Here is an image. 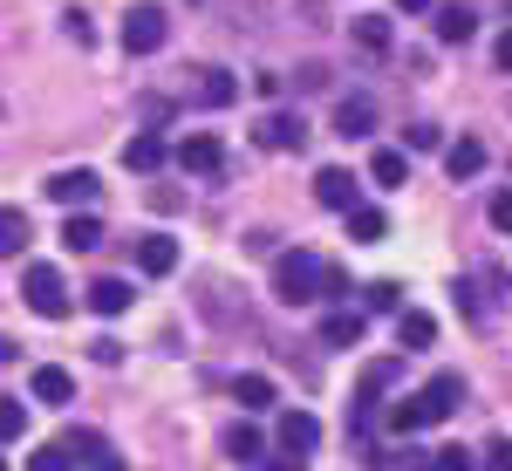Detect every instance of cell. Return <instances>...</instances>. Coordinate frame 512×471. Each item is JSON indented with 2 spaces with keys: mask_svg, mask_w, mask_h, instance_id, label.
Returning a JSON list of instances; mask_svg holds the SVG:
<instances>
[{
  "mask_svg": "<svg viewBox=\"0 0 512 471\" xmlns=\"http://www.w3.org/2000/svg\"><path fill=\"white\" fill-rule=\"evenodd\" d=\"M321 280H328V267H321L308 246H294V253H280V260H274V301L308 308V301H321V294H315Z\"/></svg>",
  "mask_w": 512,
  "mask_h": 471,
  "instance_id": "cell-1",
  "label": "cell"
},
{
  "mask_svg": "<svg viewBox=\"0 0 512 471\" xmlns=\"http://www.w3.org/2000/svg\"><path fill=\"white\" fill-rule=\"evenodd\" d=\"M21 301H28L41 321H62V314H69V280L55 274L48 260H35V267L21 274Z\"/></svg>",
  "mask_w": 512,
  "mask_h": 471,
  "instance_id": "cell-2",
  "label": "cell"
},
{
  "mask_svg": "<svg viewBox=\"0 0 512 471\" xmlns=\"http://www.w3.org/2000/svg\"><path fill=\"white\" fill-rule=\"evenodd\" d=\"M164 35H171V14H164V7H130V14H123V48H130V55H158Z\"/></svg>",
  "mask_w": 512,
  "mask_h": 471,
  "instance_id": "cell-3",
  "label": "cell"
},
{
  "mask_svg": "<svg viewBox=\"0 0 512 471\" xmlns=\"http://www.w3.org/2000/svg\"><path fill=\"white\" fill-rule=\"evenodd\" d=\"M315 444H321V417L315 410H280L274 451H287V458H315Z\"/></svg>",
  "mask_w": 512,
  "mask_h": 471,
  "instance_id": "cell-4",
  "label": "cell"
},
{
  "mask_svg": "<svg viewBox=\"0 0 512 471\" xmlns=\"http://www.w3.org/2000/svg\"><path fill=\"white\" fill-rule=\"evenodd\" d=\"M417 403H424V417H431V424H444V417L465 403V376H451V369H444V376H431V383L417 390Z\"/></svg>",
  "mask_w": 512,
  "mask_h": 471,
  "instance_id": "cell-5",
  "label": "cell"
},
{
  "mask_svg": "<svg viewBox=\"0 0 512 471\" xmlns=\"http://www.w3.org/2000/svg\"><path fill=\"white\" fill-rule=\"evenodd\" d=\"M315 198L328 205V212H355V205H362V198H355V171L321 164V171H315Z\"/></svg>",
  "mask_w": 512,
  "mask_h": 471,
  "instance_id": "cell-6",
  "label": "cell"
},
{
  "mask_svg": "<svg viewBox=\"0 0 512 471\" xmlns=\"http://www.w3.org/2000/svg\"><path fill=\"white\" fill-rule=\"evenodd\" d=\"M253 144H260V151H301V144H308V123L280 110V117H267L260 130H253Z\"/></svg>",
  "mask_w": 512,
  "mask_h": 471,
  "instance_id": "cell-7",
  "label": "cell"
},
{
  "mask_svg": "<svg viewBox=\"0 0 512 471\" xmlns=\"http://www.w3.org/2000/svg\"><path fill=\"white\" fill-rule=\"evenodd\" d=\"M96 192H103L96 171H55V178H48V198H55V205H96Z\"/></svg>",
  "mask_w": 512,
  "mask_h": 471,
  "instance_id": "cell-8",
  "label": "cell"
},
{
  "mask_svg": "<svg viewBox=\"0 0 512 471\" xmlns=\"http://www.w3.org/2000/svg\"><path fill=\"white\" fill-rule=\"evenodd\" d=\"M376 130V103L369 96H342L335 103V137H369Z\"/></svg>",
  "mask_w": 512,
  "mask_h": 471,
  "instance_id": "cell-9",
  "label": "cell"
},
{
  "mask_svg": "<svg viewBox=\"0 0 512 471\" xmlns=\"http://www.w3.org/2000/svg\"><path fill=\"white\" fill-rule=\"evenodd\" d=\"M28 239H35L28 212H21V205H0V260H21V253H28Z\"/></svg>",
  "mask_w": 512,
  "mask_h": 471,
  "instance_id": "cell-10",
  "label": "cell"
},
{
  "mask_svg": "<svg viewBox=\"0 0 512 471\" xmlns=\"http://www.w3.org/2000/svg\"><path fill=\"white\" fill-rule=\"evenodd\" d=\"M178 164H185L192 178H205V171H219V137H212V130H192V137L178 144Z\"/></svg>",
  "mask_w": 512,
  "mask_h": 471,
  "instance_id": "cell-11",
  "label": "cell"
},
{
  "mask_svg": "<svg viewBox=\"0 0 512 471\" xmlns=\"http://www.w3.org/2000/svg\"><path fill=\"white\" fill-rule=\"evenodd\" d=\"M198 103H205V110H233L239 103L233 69H198Z\"/></svg>",
  "mask_w": 512,
  "mask_h": 471,
  "instance_id": "cell-12",
  "label": "cell"
},
{
  "mask_svg": "<svg viewBox=\"0 0 512 471\" xmlns=\"http://www.w3.org/2000/svg\"><path fill=\"white\" fill-rule=\"evenodd\" d=\"M137 267H144L151 280H158V274H171V267H178V239L144 233V239H137Z\"/></svg>",
  "mask_w": 512,
  "mask_h": 471,
  "instance_id": "cell-13",
  "label": "cell"
},
{
  "mask_svg": "<svg viewBox=\"0 0 512 471\" xmlns=\"http://www.w3.org/2000/svg\"><path fill=\"white\" fill-rule=\"evenodd\" d=\"M219 444H226V458H239V465H267V437L253 431V424H233Z\"/></svg>",
  "mask_w": 512,
  "mask_h": 471,
  "instance_id": "cell-14",
  "label": "cell"
},
{
  "mask_svg": "<svg viewBox=\"0 0 512 471\" xmlns=\"http://www.w3.org/2000/svg\"><path fill=\"white\" fill-rule=\"evenodd\" d=\"M444 171H451V178H478V171H485V144H478V137L444 144Z\"/></svg>",
  "mask_w": 512,
  "mask_h": 471,
  "instance_id": "cell-15",
  "label": "cell"
},
{
  "mask_svg": "<svg viewBox=\"0 0 512 471\" xmlns=\"http://www.w3.org/2000/svg\"><path fill=\"white\" fill-rule=\"evenodd\" d=\"M164 157H171V151H164L158 130H144V137H130V144H123V164H130V171H158Z\"/></svg>",
  "mask_w": 512,
  "mask_h": 471,
  "instance_id": "cell-16",
  "label": "cell"
},
{
  "mask_svg": "<svg viewBox=\"0 0 512 471\" xmlns=\"http://www.w3.org/2000/svg\"><path fill=\"white\" fill-rule=\"evenodd\" d=\"M62 246H69V253H96V246H103V219H96V212H76V219L62 226Z\"/></svg>",
  "mask_w": 512,
  "mask_h": 471,
  "instance_id": "cell-17",
  "label": "cell"
},
{
  "mask_svg": "<svg viewBox=\"0 0 512 471\" xmlns=\"http://www.w3.org/2000/svg\"><path fill=\"white\" fill-rule=\"evenodd\" d=\"M396 335H403V349H431V342H437V321L424 308H403V314H396Z\"/></svg>",
  "mask_w": 512,
  "mask_h": 471,
  "instance_id": "cell-18",
  "label": "cell"
},
{
  "mask_svg": "<svg viewBox=\"0 0 512 471\" xmlns=\"http://www.w3.org/2000/svg\"><path fill=\"white\" fill-rule=\"evenodd\" d=\"M35 396H41V403H69V396H76V376L55 369V362H41V369H35Z\"/></svg>",
  "mask_w": 512,
  "mask_h": 471,
  "instance_id": "cell-19",
  "label": "cell"
},
{
  "mask_svg": "<svg viewBox=\"0 0 512 471\" xmlns=\"http://www.w3.org/2000/svg\"><path fill=\"white\" fill-rule=\"evenodd\" d=\"M321 342L328 349H362V314H328L321 321Z\"/></svg>",
  "mask_w": 512,
  "mask_h": 471,
  "instance_id": "cell-20",
  "label": "cell"
},
{
  "mask_svg": "<svg viewBox=\"0 0 512 471\" xmlns=\"http://www.w3.org/2000/svg\"><path fill=\"white\" fill-rule=\"evenodd\" d=\"M472 7H458V0H444V7H437V41H472Z\"/></svg>",
  "mask_w": 512,
  "mask_h": 471,
  "instance_id": "cell-21",
  "label": "cell"
},
{
  "mask_svg": "<svg viewBox=\"0 0 512 471\" xmlns=\"http://www.w3.org/2000/svg\"><path fill=\"white\" fill-rule=\"evenodd\" d=\"M383 424H390V437L431 431V417H424V403H417V396H403V403H390V417H383Z\"/></svg>",
  "mask_w": 512,
  "mask_h": 471,
  "instance_id": "cell-22",
  "label": "cell"
},
{
  "mask_svg": "<svg viewBox=\"0 0 512 471\" xmlns=\"http://www.w3.org/2000/svg\"><path fill=\"white\" fill-rule=\"evenodd\" d=\"M89 308L96 314H123L130 308V280H89Z\"/></svg>",
  "mask_w": 512,
  "mask_h": 471,
  "instance_id": "cell-23",
  "label": "cell"
},
{
  "mask_svg": "<svg viewBox=\"0 0 512 471\" xmlns=\"http://www.w3.org/2000/svg\"><path fill=\"white\" fill-rule=\"evenodd\" d=\"M383 233H390V219H383L376 205H355V212H349V239H362V246H376Z\"/></svg>",
  "mask_w": 512,
  "mask_h": 471,
  "instance_id": "cell-24",
  "label": "cell"
},
{
  "mask_svg": "<svg viewBox=\"0 0 512 471\" xmlns=\"http://www.w3.org/2000/svg\"><path fill=\"white\" fill-rule=\"evenodd\" d=\"M233 396L246 410H274V376H233Z\"/></svg>",
  "mask_w": 512,
  "mask_h": 471,
  "instance_id": "cell-25",
  "label": "cell"
},
{
  "mask_svg": "<svg viewBox=\"0 0 512 471\" xmlns=\"http://www.w3.org/2000/svg\"><path fill=\"white\" fill-rule=\"evenodd\" d=\"M349 35H355V48H362V55H383V48H390V21H376V14H362V21H355Z\"/></svg>",
  "mask_w": 512,
  "mask_h": 471,
  "instance_id": "cell-26",
  "label": "cell"
},
{
  "mask_svg": "<svg viewBox=\"0 0 512 471\" xmlns=\"http://www.w3.org/2000/svg\"><path fill=\"white\" fill-rule=\"evenodd\" d=\"M403 287L396 280H376V287H362V314H403V301H396Z\"/></svg>",
  "mask_w": 512,
  "mask_h": 471,
  "instance_id": "cell-27",
  "label": "cell"
},
{
  "mask_svg": "<svg viewBox=\"0 0 512 471\" xmlns=\"http://www.w3.org/2000/svg\"><path fill=\"white\" fill-rule=\"evenodd\" d=\"M369 171H376V185H403V178H410V157H403V151H376V157H369Z\"/></svg>",
  "mask_w": 512,
  "mask_h": 471,
  "instance_id": "cell-28",
  "label": "cell"
},
{
  "mask_svg": "<svg viewBox=\"0 0 512 471\" xmlns=\"http://www.w3.org/2000/svg\"><path fill=\"white\" fill-rule=\"evenodd\" d=\"M14 437H28V403L0 396V444H14Z\"/></svg>",
  "mask_w": 512,
  "mask_h": 471,
  "instance_id": "cell-29",
  "label": "cell"
},
{
  "mask_svg": "<svg viewBox=\"0 0 512 471\" xmlns=\"http://www.w3.org/2000/svg\"><path fill=\"white\" fill-rule=\"evenodd\" d=\"M403 151H444V130L437 123H410L403 130Z\"/></svg>",
  "mask_w": 512,
  "mask_h": 471,
  "instance_id": "cell-30",
  "label": "cell"
},
{
  "mask_svg": "<svg viewBox=\"0 0 512 471\" xmlns=\"http://www.w3.org/2000/svg\"><path fill=\"white\" fill-rule=\"evenodd\" d=\"M28 471H76V458H69L62 444H41L35 458H28Z\"/></svg>",
  "mask_w": 512,
  "mask_h": 471,
  "instance_id": "cell-31",
  "label": "cell"
},
{
  "mask_svg": "<svg viewBox=\"0 0 512 471\" xmlns=\"http://www.w3.org/2000/svg\"><path fill=\"white\" fill-rule=\"evenodd\" d=\"M431 471H478V458L465 451V444H444V451L431 458Z\"/></svg>",
  "mask_w": 512,
  "mask_h": 471,
  "instance_id": "cell-32",
  "label": "cell"
},
{
  "mask_svg": "<svg viewBox=\"0 0 512 471\" xmlns=\"http://www.w3.org/2000/svg\"><path fill=\"white\" fill-rule=\"evenodd\" d=\"M478 465H485V471H512V437H492V444H485V458H478Z\"/></svg>",
  "mask_w": 512,
  "mask_h": 471,
  "instance_id": "cell-33",
  "label": "cell"
},
{
  "mask_svg": "<svg viewBox=\"0 0 512 471\" xmlns=\"http://www.w3.org/2000/svg\"><path fill=\"white\" fill-rule=\"evenodd\" d=\"M376 465H383V471H431V465H424V451H383Z\"/></svg>",
  "mask_w": 512,
  "mask_h": 471,
  "instance_id": "cell-34",
  "label": "cell"
},
{
  "mask_svg": "<svg viewBox=\"0 0 512 471\" xmlns=\"http://www.w3.org/2000/svg\"><path fill=\"white\" fill-rule=\"evenodd\" d=\"M62 35H69V41H96V28H89L82 7H69V14H62Z\"/></svg>",
  "mask_w": 512,
  "mask_h": 471,
  "instance_id": "cell-35",
  "label": "cell"
},
{
  "mask_svg": "<svg viewBox=\"0 0 512 471\" xmlns=\"http://www.w3.org/2000/svg\"><path fill=\"white\" fill-rule=\"evenodd\" d=\"M492 226H499V233H512V192L492 198Z\"/></svg>",
  "mask_w": 512,
  "mask_h": 471,
  "instance_id": "cell-36",
  "label": "cell"
},
{
  "mask_svg": "<svg viewBox=\"0 0 512 471\" xmlns=\"http://www.w3.org/2000/svg\"><path fill=\"white\" fill-rule=\"evenodd\" d=\"M96 362H103V369H117V362H123V342H110V335H103V342H96Z\"/></svg>",
  "mask_w": 512,
  "mask_h": 471,
  "instance_id": "cell-37",
  "label": "cell"
},
{
  "mask_svg": "<svg viewBox=\"0 0 512 471\" xmlns=\"http://www.w3.org/2000/svg\"><path fill=\"white\" fill-rule=\"evenodd\" d=\"M267 471H308V458H287V451H274V458H267Z\"/></svg>",
  "mask_w": 512,
  "mask_h": 471,
  "instance_id": "cell-38",
  "label": "cell"
},
{
  "mask_svg": "<svg viewBox=\"0 0 512 471\" xmlns=\"http://www.w3.org/2000/svg\"><path fill=\"white\" fill-rule=\"evenodd\" d=\"M492 62H499V69H512V35H499V41H492Z\"/></svg>",
  "mask_w": 512,
  "mask_h": 471,
  "instance_id": "cell-39",
  "label": "cell"
},
{
  "mask_svg": "<svg viewBox=\"0 0 512 471\" xmlns=\"http://www.w3.org/2000/svg\"><path fill=\"white\" fill-rule=\"evenodd\" d=\"M396 7H403V14H431L437 0H396Z\"/></svg>",
  "mask_w": 512,
  "mask_h": 471,
  "instance_id": "cell-40",
  "label": "cell"
},
{
  "mask_svg": "<svg viewBox=\"0 0 512 471\" xmlns=\"http://www.w3.org/2000/svg\"><path fill=\"white\" fill-rule=\"evenodd\" d=\"M96 471H130V465H123V458H117V451H110V458H103V465H96Z\"/></svg>",
  "mask_w": 512,
  "mask_h": 471,
  "instance_id": "cell-41",
  "label": "cell"
},
{
  "mask_svg": "<svg viewBox=\"0 0 512 471\" xmlns=\"http://www.w3.org/2000/svg\"><path fill=\"white\" fill-rule=\"evenodd\" d=\"M14 355H21V349H14V342H7V335H0V362H14Z\"/></svg>",
  "mask_w": 512,
  "mask_h": 471,
  "instance_id": "cell-42",
  "label": "cell"
},
{
  "mask_svg": "<svg viewBox=\"0 0 512 471\" xmlns=\"http://www.w3.org/2000/svg\"><path fill=\"white\" fill-rule=\"evenodd\" d=\"M0 471H7V465H0Z\"/></svg>",
  "mask_w": 512,
  "mask_h": 471,
  "instance_id": "cell-43",
  "label": "cell"
}]
</instances>
